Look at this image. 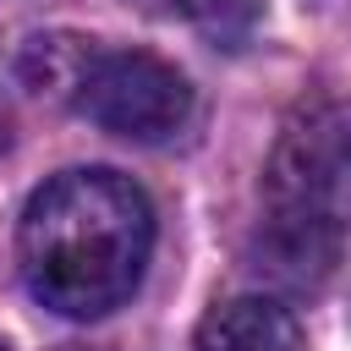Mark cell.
I'll return each instance as SVG.
<instances>
[{
    "label": "cell",
    "instance_id": "cell-1",
    "mask_svg": "<svg viewBox=\"0 0 351 351\" xmlns=\"http://www.w3.org/2000/svg\"><path fill=\"white\" fill-rule=\"evenodd\" d=\"M154 203L148 192L104 165L49 176L16 225V263L33 291L60 318L115 313L148 269Z\"/></svg>",
    "mask_w": 351,
    "mask_h": 351
},
{
    "label": "cell",
    "instance_id": "cell-2",
    "mask_svg": "<svg viewBox=\"0 0 351 351\" xmlns=\"http://www.w3.org/2000/svg\"><path fill=\"white\" fill-rule=\"evenodd\" d=\"M263 263L291 280H324L351 247V99L307 104L274 137L263 165Z\"/></svg>",
    "mask_w": 351,
    "mask_h": 351
},
{
    "label": "cell",
    "instance_id": "cell-3",
    "mask_svg": "<svg viewBox=\"0 0 351 351\" xmlns=\"http://www.w3.org/2000/svg\"><path fill=\"white\" fill-rule=\"evenodd\" d=\"M71 104L99 132L126 143H170L192 121V82L148 49H93Z\"/></svg>",
    "mask_w": 351,
    "mask_h": 351
},
{
    "label": "cell",
    "instance_id": "cell-4",
    "mask_svg": "<svg viewBox=\"0 0 351 351\" xmlns=\"http://www.w3.org/2000/svg\"><path fill=\"white\" fill-rule=\"evenodd\" d=\"M197 351H307V340L285 302L230 296L197 324Z\"/></svg>",
    "mask_w": 351,
    "mask_h": 351
},
{
    "label": "cell",
    "instance_id": "cell-5",
    "mask_svg": "<svg viewBox=\"0 0 351 351\" xmlns=\"http://www.w3.org/2000/svg\"><path fill=\"white\" fill-rule=\"evenodd\" d=\"M143 5L159 16H181V22L203 27L214 44H241L263 11V0H143Z\"/></svg>",
    "mask_w": 351,
    "mask_h": 351
},
{
    "label": "cell",
    "instance_id": "cell-6",
    "mask_svg": "<svg viewBox=\"0 0 351 351\" xmlns=\"http://www.w3.org/2000/svg\"><path fill=\"white\" fill-rule=\"evenodd\" d=\"M0 351H11V346H5V340H0Z\"/></svg>",
    "mask_w": 351,
    "mask_h": 351
},
{
    "label": "cell",
    "instance_id": "cell-7",
    "mask_svg": "<svg viewBox=\"0 0 351 351\" xmlns=\"http://www.w3.org/2000/svg\"><path fill=\"white\" fill-rule=\"evenodd\" d=\"M66 351H77V346H66Z\"/></svg>",
    "mask_w": 351,
    "mask_h": 351
}]
</instances>
